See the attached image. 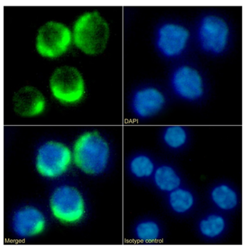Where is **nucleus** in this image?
Masks as SVG:
<instances>
[{"label":"nucleus","mask_w":247,"mask_h":250,"mask_svg":"<svg viewBox=\"0 0 247 250\" xmlns=\"http://www.w3.org/2000/svg\"><path fill=\"white\" fill-rule=\"evenodd\" d=\"M72 150L74 165L86 175H103L110 166L112 146L109 140L98 131H86L79 135Z\"/></svg>","instance_id":"obj_1"},{"label":"nucleus","mask_w":247,"mask_h":250,"mask_svg":"<svg viewBox=\"0 0 247 250\" xmlns=\"http://www.w3.org/2000/svg\"><path fill=\"white\" fill-rule=\"evenodd\" d=\"M232 35L228 20L220 14L210 12L202 14L197 18L193 38L204 55L220 58L229 50Z\"/></svg>","instance_id":"obj_2"},{"label":"nucleus","mask_w":247,"mask_h":250,"mask_svg":"<svg viewBox=\"0 0 247 250\" xmlns=\"http://www.w3.org/2000/svg\"><path fill=\"white\" fill-rule=\"evenodd\" d=\"M71 29L74 47L86 56H98L107 47L110 27L98 11L83 12L74 21Z\"/></svg>","instance_id":"obj_3"},{"label":"nucleus","mask_w":247,"mask_h":250,"mask_svg":"<svg viewBox=\"0 0 247 250\" xmlns=\"http://www.w3.org/2000/svg\"><path fill=\"white\" fill-rule=\"evenodd\" d=\"M168 83L173 95L185 103L198 104L207 97V79L196 64L189 62L177 64L169 72Z\"/></svg>","instance_id":"obj_4"},{"label":"nucleus","mask_w":247,"mask_h":250,"mask_svg":"<svg viewBox=\"0 0 247 250\" xmlns=\"http://www.w3.org/2000/svg\"><path fill=\"white\" fill-rule=\"evenodd\" d=\"M193 38L187 24L179 20H165L154 31V47L162 58L176 61L189 52Z\"/></svg>","instance_id":"obj_5"},{"label":"nucleus","mask_w":247,"mask_h":250,"mask_svg":"<svg viewBox=\"0 0 247 250\" xmlns=\"http://www.w3.org/2000/svg\"><path fill=\"white\" fill-rule=\"evenodd\" d=\"M49 89L52 97L60 104L75 105L85 97V80L77 67L60 66L54 69L49 77Z\"/></svg>","instance_id":"obj_6"},{"label":"nucleus","mask_w":247,"mask_h":250,"mask_svg":"<svg viewBox=\"0 0 247 250\" xmlns=\"http://www.w3.org/2000/svg\"><path fill=\"white\" fill-rule=\"evenodd\" d=\"M49 207L54 218L64 225H76L86 216L85 199L82 192L73 185L57 187L51 193Z\"/></svg>","instance_id":"obj_7"},{"label":"nucleus","mask_w":247,"mask_h":250,"mask_svg":"<svg viewBox=\"0 0 247 250\" xmlns=\"http://www.w3.org/2000/svg\"><path fill=\"white\" fill-rule=\"evenodd\" d=\"M72 46V29L64 23L49 20L39 27L35 36V47L41 58L47 60L62 58Z\"/></svg>","instance_id":"obj_8"},{"label":"nucleus","mask_w":247,"mask_h":250,"mask_svg":"<svg viewBox=\"0 0 247 250\" xmlns=\"http://www.w3.org/2000/svg\"><path fill=\"white\" fill-rule=\"evenodd\" d=\"M73 163L72 150L57 140H47L39 146L35 157L37 172L44 178L55 180L64 175Z\"/></svg>","instance_id":"obj_9"},{"label":"nucleus","mask_w":247,"mask_h":250,"mask_svg":"<svg viewBox=\"0 0 247 250\" xmlns=\"http://www.w3.org/2000/svg\"><path fill=\"white\" fill-rule=\"evenodd\" d=\"M169 98L159 86L147 84L136 88L129 97V108L136 118L149 120L163 112Z\"/></svg>","instance_id":"obj_10"},{"label":"nucleus","mask_w":247,"mask_h":250,"mask_svg":"<svg viewBox=\"0 0 247 250\" xmlns=\"http://www.w3.org/2000/svg\"><path fill=\"white\" fill-rule=\"evenodd\" d=\"M44 213L34 205H24L18 208L11 217L12 232L20 239H29L41 234L47 227Z\"/></svg>","instance_id":"obj_11"},{"label":"nucleus","mask_w":247,"mask_h":250,"mask_svg":"<svg viewBox=\"0 0 247 250\" xmlns=\"http://www.w3.org/2000/svg\"><path fill=\"white\" fill-rule=\"evenodd\" d=\"M14 112L20 117L32 118L42 115L47 108L44 94L33 86L20 88L12 97Z\"/></svg>","instance_id":"obj_12"},{"label":"nucleus","mask_w":247,"mask_h":250,"mask_svg":"<svg viewBox=\"0 0 247 250\" xmlns=\"http://www.w3.org/2000/svg\"><path fill=\"white\" fill-rule=\"evenodd\" d=\"M208 200L215 210L225 214L235 212L241 203L239 191L232 184L221 181L211 185Z\"/></svg>","instance_id":"obj_13"},{"label":"nucleus","mask_w":247,"mask_h":250,"mask_svg":"<svg viewBox=\"0 0 247 250\" xmlns=\"http://www.w3.org/2000/svg\"><path fill=\"white\" fill-rule=\"evenodd\" d=\"M196 229L204 240L215 241L222 239L228 229L226 214L215 209L205 213L197 220Z\"/></svg>","instance_id":"obj_14"},{"label":"nucleus","mask_w":247,"mask_h":250,"mask_svg":"<svg viewBox=\"0 0 247 250\" xmlns=\"http://www.w3.org/2000/svg\"><path fill=\"white\" fill-rule=\"evenodd\" d=\"M166 202L168 209L172 214L185 217L195 210L198 198L192 189L183 185L166 194Z\"/></svg>","instance_id":"obj_15"},{"label":"nucleus","mask_w":247,"mask_h":250,"mask_svg":"<svg viewBox=\"0 0 247 250\" xmlns=\"http://www.w3.org/2000/svg\"><path fill=\"white\" fill-rule=\"evenodd\" d=\"M151 180L156 189L165 194L184 185L183 177L180 171L170 163L157 165Z\"/></svg>","instance_id":"obj_16"},{"label":"nucleus","mask_w":247,"mask_h":250,"mask_svg":"<svg viewBox=\"0 0 247 250\" xmlns=\"http://www.w3.org/2000/svg\"><path fill=\"white\" fill-rule=\"evenodd\" d=\"M161 141L165 148L173 152L185 150L191 141V134L186 126L169 125L163 128Z\"/></svg>","instance_id":"obj_17"},{"label":"nucleus","mask_w":247,"mask_h":250,"mask_svg":"<svg viewBox=\"0 0 247 250\" xmlns=\"http://www.w3.org/2000/svg\"><path fill=\"white\" fill-rule=\"evenodd\" d=\"M157 163L150 154L140 152L129 158L127 169L129 174L139 181H146L152 179L157 167Z\"/></svg>","instance_id":"obj_18"},{"label":"nucleus","mask_w":247,"mask_h":250,"mask_svg":"<svg viewBox=\"0 0 247 250\" xmlns=\"http://www.w3.org/2000/svg\"><path fill=\"white\" fill-rule=\"evenodd\" d=\"M163 228L160 222L154 218H144L136 222L133 235L136 240L143 243H154L163 237Z\"/></svg>","instance_id":"obj_19"}]
</instances>
